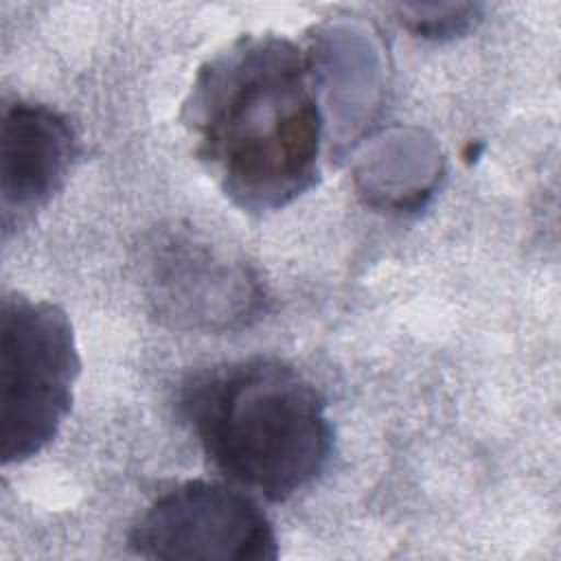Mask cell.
Segmentation results:
<instances>
[{
    "label": "cell",
    "mask_w": 561,
    "mask_h": 561,
    "mask_svg": "<svg viewBox=\"0 0 561 561\" xmlns=\"http://www.w3.org/2000/svg\"><path fill=\"white\" fill-rule=\"evenodd\" d=\"M208 173L248 213H270L318 178L322 114L307 53L280 35H243L208 59L184 103Z\"/></svg>",
    "instance_id": "obj_1"
},
{
    "label": "cell",
    "mask_w": 561,
    "mask_h": 561,
    "mask_svg": "<svg viewBox=\"0 0 561 561\" xmlns=\"http://www.w3.org/2000/svg\"><path fill=\"white\" fill-rule=\"evenodd\" d=\"M182 412L213 467L270 502L307 489L333 454L324 397L280 359L252 357L195 375L182 390Z\"/></svg>",
    "instance_id": "obj_2"
},
{
    "label": "cell",
    "mask_w": 561,
    "mask_h": 561,
    "mask_svg": "<svg viewBox=\"0 0 561 561\" xmlns=\"http://www.w3.org/2000/svg\"><path fill=\"white\" fill-rule=\"evenodd\" d=\"M81 362L68 313L46 300L7 294L0 309L2 462L37 456L72 408Z\"/></svg>",
    "instance_id": "obj_3"
},
{
    "label": "cell",
    "mask_w": 561,
    "mask_h": 561,
    "mask_svg": "<svg viewBox=\"0 0 561 561\" xmlns=\"http://www.w3.org/2000/svg\"><path fill=\"white\" fill-rule=\"evenodd\" d=\"M145 559L272 561L278 539L270 517L248 493L206 480L182 482L158 495L129 533Z\"/></svg>",
    "instance_id": "obj_4"
},
{
    "label": "cell",
    "mask_w": 561,
    "mask_h": 561,
    "mask_svg": "<svg viewBox=\"0 0 561 561\" xmlns=\"http://www.w3.org/2000/svg\"><path fill=\"white\" fill-rule=\"evenodd\" d=\"M149 296L156 311L193 329H228L259 313L261 287L243 261L204 237L173 230L151 245Z\"/></svg>",
    "instance_id": "obj_5"
},
{
    "label": "cell",
    "mask_w": 561,
    "mask_h": 561,
    "mask_svg": "<svg viewBox=\"0 0 561 561\" xmlns=\"http://www.w3.org/2000/svg\"><path fill=\"white\" fill-rule=\"evenodd\" d=\"M77 151V134L66 114L22 99L4 105L0 134L4 232L64 186Z\"/></svg>",
    "instance_id": "obj_6"
}]
</instances>
